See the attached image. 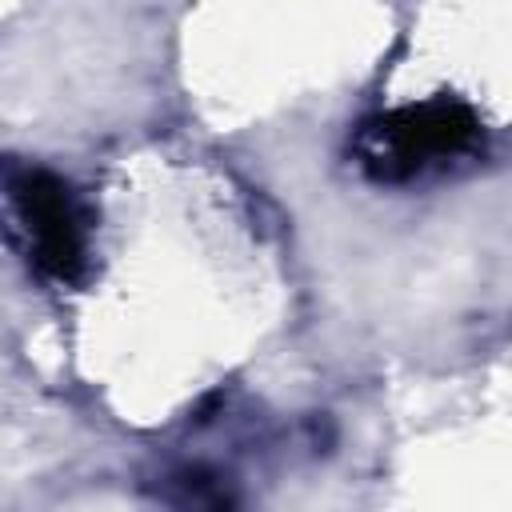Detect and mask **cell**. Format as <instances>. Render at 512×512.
<instances>
[{
    "label": "cell",
    "mask_w": 512,
    "mask_h": 512,
    "mask_svg": "<svg viewBox=\"0 0 512 512\" xmlns=\"http://www.w3.org/2000/svg\"><path fill=\"white\" fill-rule=\"evenodd\" d=\"M476 136L480 124L464 104L428 100L368 120L356 136V160L376 184H404L424 168L468 152Z\"/></svg>",
    "instance_id": "6da1fadb"
},
{
    "label": "cell",
    "mask_w": 512,
    "mask_h": 512,
    "mask_svg": "<svg viewBox=\"0 0 512 512\" xmlns=\"http://www.w3.org/2000/svg\"><path fill=\"white\" fill-rule=\"evenodd\" d=\"M8 204L16 228L24 232L28 260L40 276L56 284H72L84 272V208L76 204L72 188L52 176L48 168L8 164L4 176Z\"/></svg>",
    "instance_id": "7a4b0ae2"
},
{
    "label": "cell",
    "mask_w": 512,
    "mask_h": 512,
    "mask_svg": "<svg viewBox=\"0 0 512 512\" xmlns=\"http://www.w3.org/2000/svg\"><path fill=\"white\" fill-rule=\"evenodd\" d=\"M168 484H176L180 492H168L164 500H172V504H232V496H228V488H224V480L216 476V472H208V468H180L176 476H168Z\"/></svg>",
    "instance_id": "3957f363"
}]
</instances>
